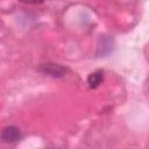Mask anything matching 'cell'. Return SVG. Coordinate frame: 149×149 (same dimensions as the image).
<instances>
[{"label": "cell", "instance_id": "6da1fadb", "mask_svg": "<svg viewBox=\"0 0 149 149\" xmlns=\"http://www.w3.org/2000/svg\"><path fill=\"white\" fill-rule=\"evenodd\" d=\"M38 71H41L42 73L52 77V78H61L64 77L68 72V69L64 68L61 64H56V63H45V64H41L38 68Z\"/></svg>", "mask_w": 149, "mask_h": 149}, {"label": "cell", "instance_id": "7a4b0ae2", "mask_svg": "<svg viewBox=\"0 0 149 149\" xmlns=\"http://www.w3.org/2000/svg\"><path fill=\"white\" fill-rule=\"evenodd\" d=\"M21 134L17 127L15 126H7L1 130L0 137L3 142L6 143H12V142H16L20 139Z\"/></svg>", "mask_w": 149, "mask_h": 149}, {"label": "cell", "instance_id": "3957f363", "mask_svg": "<svg viewBox=\"0 0 149 149\" xmlns=\"http://www.w3.org/2000/svg\"><path fill=\"white\" fill-rule=\"evenodd\" d=\"M112 50H113V40L108 36H102L99 41V44H98L97 55L99 57L107 56Z\"/></svg>", "mask_w": 149, "mask_h": 149}, {"label": "cell", "instance_id": "277c9868", "mask_svg": "<svg viewBox=\"0 0 149 149\" xmlns=\"http://www.w3.org/2000/svg\"><path fill=\"white\" fill-rule=\"evenodd\" d=\"M102 78H104V72L101 70L94 71L87 77V84H88V86L91 88H95L101 84Z\"/></svg>", "mask_w": 149, "mask_h": 149}]
</instances>
